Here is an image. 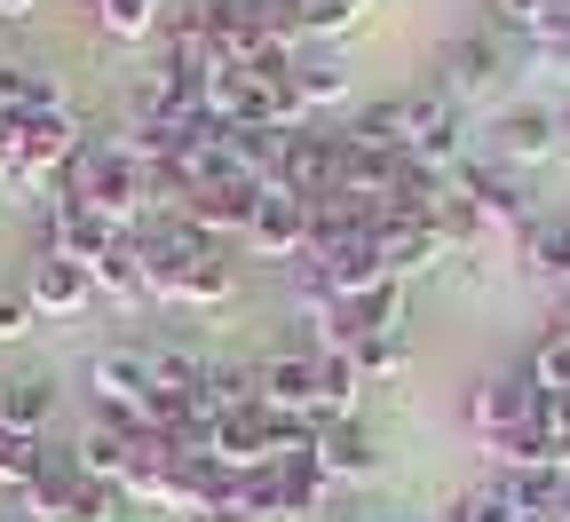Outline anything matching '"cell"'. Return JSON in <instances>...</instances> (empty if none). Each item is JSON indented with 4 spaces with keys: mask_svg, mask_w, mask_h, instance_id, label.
Masks as SVG:
<instances>
[{
    "mask_svg": "<svg viewBox=\"0 0 570 522\" xmlns=\"http://www.w3.org/2000/svg\"><path fill=\"white\" fill-rule=\"evenodd\" d=\"M348 356H356V372H365V388H373V381H396V372L412 364L404 333H373V341H348Z\"/></svg>",
    "mask_w": 570,
    "mask_h": 522,
    "instance_id": "27",
    "label": "cell"
},
{
    "mask_svg": "<svg viewBox=\"0 0 570 522\" xmlns=\"http://www.w3.org/2000/svg\"><path fill=\"white\" fill-rule=\"evenodd\" d=\"M32 452H40V443H9V435H0V491H17L32 475Z\"/></svg>",
    "mask_w": 570,
    "mask_h": 522,
    "instance_id": "30",
    "label": "cell"
},
{
    "mask_svg": "<svg viewBox=\"0 0 570 522\" xmlns=\"http://www.w3.org/2000/svg\"><path fill=\"white\" fill-rule=\"evenodd\" d=\"M317 467L325 483H373L381 475V443L365 420H317Z\"/></svg>",
    "mask_w": 570,
    "mask_h": 522,
    "instance_id": "8",
    "label": "cell"
},
{
    "mask_svg": "<svg viewBox=\"0 0 570 522\" xmlns=\"http://www.w3.org/2000/svg\"><path fill=\"white\" fill-rule=\"evenodd\" d=\"M24 293H32V309H40V317H80V309L96 302V277H88L80 262H63V254H32Z\"/></svg>",
    "mask_w": 570,
    "mask_h": 522,
    "instance_id": "11",
    "label": "cell"
},
{
    "mask_svg": "<svg viewBox=\"0 0 570 522\" xmlns=\"http://www.w3.org/2000/svg\"><path fill=\"white\" fill-rule=\"evenodd\" d=\"M96 277V302H119V309H151V269H142V246H135V230L88 269Z\"/></svg>",
    "mask_w": 570,
    "mask_h": 522,
    "instance_id": "16",
    "label": "cell"
},
{
    "mask_svg": "<svg viewBox=\"0 0 570 522\" xmlns=\"http://www.w3.org/2000/svg\"><path fill=\"white\" fill-rule=\"evenodd\" d=\"M254 198H262V183H214V190H190L183 221H190V230H206L214 246H223V238H246Z\"/></svg>",
    "mask_w": 570,
    "mask_h": 522,
    "instance_id": "13",
    "label": "cell"
},
{
    "mask_svg": "<svg viewBox=\"0 0 570 522\" xmlns=\"http://www.w3.org/2000/svg\"><path fill=\"white\" fill-rule=\"evenodd\" d=\"M159 24H167V0H96V32H104V40H119V48L151 40Z\"/></svg>",
    "mask_w": 570,
    "mask_h": 522,
    "instance_id": "20",
    "label": "cell"
},
{
    "mask_svg": "<svg viewBox=\"0 0 570 522\" xmlns=\"http://www.w3.org/2000/svg\"><path fill=\"white\" fill-rule=\"evenodd\" d=\"M491 151H499V167H531V159L562 151V119H554L547 104H515V111H499Z\"/></svg>",
    "mask_w": 570,
    "mask_h": 522,
    "instance_id": "10",
    "label": "cell"
},
{
    "mask_svg": "<svg viewBox=\"0 0 570 522\" xmlns=\"http://www.w3.org/2000/svg\"><path fill=\"white\" fill-rule=\"evenodd\" d=\"M499 71H508V40H499V32H468V40L444 48V96H475V88L499 80Z\"/></svg>",
    "mask_w": 570,
    "mask_h": 522,
    "instance_id": "15",
    "label": "cell"
},
{
    "mask_svg": "<svg viewBox=\"0 0 570 522\" xmlns=\"http://www.w3.org/2000/svg\"><path fill=\"white\" fill-rule=\"evenodd\" d=\"M254 396H262V412H302V420H317V356H309V348L262 356V364H254Z\"/></svg>",
    "mask_w": 570,
    "mask_h": 522,
    "instance_id": "6",
    "label": "cell"
},
{
    "mask_svg": "<svg viewBox=\"0 0 570 522\" xmlns=\"http://www.w3.org/2000/svg\"><path fill=\"white\" fill-rule=\"evenodd\" d=\"M365 9H373V0H294L302 32H317V40H341V32H356V24H365Z\"/></svg>",
    "mask_w": 570,
    "mask_h": 522,
    "instance_id": "24",
    "label": "cell"
},
{
    "mask_svg": "<svg viewBox=\"0 0 570 522\" xmlns=\"http://www.w3.org/2000/svg\"><path fill=\"white\" fill-rule=\"evenodd\" d=\"M32 325H40L32 293H24V285H0V348H9V341H24Z\"/></svg>",
    "mask_w": 570,
    "mask_h": 522,
    "instance_id": "29",
    "label": "cell"
},
{
    "mask_svg": "<svg viewBox=\"0 0 570 522\" xmlns=\"http://www.w3.org/2000/svg\"><path fill=\"white\" fill-rule=\"evenodd\" d=\"M396 522H404V514H396Z\"/></svg>",
    "mask_w": 570,
    "mask_h": 522,
    "instance_id": "37",
    "label": "cell"
},
{
    "mask_svg": "<svg viewBox=\"0 0 570 522\" xmlns=\"http://www.w3.org/2000/svg\"><path fill=\"white\" fill-rule=\"evenodd\" d=\"M32 9H40V0H0V24H24Z\"/></svg>",
    "mask_w": 570,
    "mask_h": 522,
    "instance_id": "34",
    "label": "cell"
},
{
    "mask_svg": "<svg viewBox=\"0 0 570 522\" xmlns=\"http://www.w3.org/2000/svg\"><path fill=\"white\" fill-rule=\"evenodd\" d=\"M373 246H381V262H389V277H396V285H404V277H420V269H436V262H452L444 230H436V221H420V214H381Z\"/></svg>",
    "mask_w": 570,
    "mask_h": 522,
    "instance_id": "7",
    "label": "cell"
},
{
    "mask_svg": "<svg viewBox=\"0 0 570 522\" xmlns=\"http://www.w3.org/2000/svg\"><path fill=\"white\" fill-rule=\"evenodd\" d=\"M444 522H523V514H515V499H508V483H499V475H491V483H475V491H460V499L444 506Z\"/></svg>",
    "mask_w": 570,
    "mask_h": 522,
    "instance_id": "26",
    "label": "cell"
},
{
    "mask_svg": "<svg viewBox=\"0 0 570 522\" xmlns=\"http://www.w3.org/2000/svg\"><path fill=\"white\" fill-rule=\"evenodd\" d=\"M9 167H17V119H0V183H9Z\"/></svg>",
    "mask_w": 570,
    "mask_h": 522,
    "instance_id": "32",
    "label": "cell"
},
{
    "mask_svg": "<svg viewBox=\"0 0 570 522\" xmlns=\"http://www.w3.org/2000/svg\"><path fill=\"white\" fill-rule=\"evenodd\" d=\"M499 483H508V499H515L523 522H554L562 514V475L554 467H515V475H499Z\"/></svg>",
    "mask_w": 570,
    "mask_h": 522,
    "instance_id": "21",
    "label": "cell"
},
{
    "mask_svg": "<svg viewBox=\"0 0 570 522\" xmlns=\"http://www.w3.org/2000/svg\"><path fill=\"white\" fill-rule=\"evenodd\" d=\"M539 420V381H531V364L523 372H491V381L468 396V427L483 435V443H508V435H523Z\"/></svg>",
    "mask_w": 570,
    "mask_h": 522,
    "instance_id": "3",
    "label": "cell"
},
{
    "mask_svg": "<svg viewBox=\"0 0 570 522\" xmlns=\"http://www.w3.org/2000/svg\"><path fill=\"white\" fill-rule=\"evenodd\" d=\"M333 175H341V135H317V127L285 135L277 190H294V198H325V190H333Z\"/></svg>",
    "mask_w": 570,
    "mask_h": 522,
    "instance_id": "12",
    "label": "cell"
},
{
    "mask_svg": "<svg viewBox=\"0 0 570 522\" xmlns=\"http://www.w3.org/2000/svg\"><path fill=\"white\" fill-rule=\"evenodd\" d=\"M317 269H325V285H333V302H365L373 285H389V262H381V246H373V238L325 246V254H317Z\"/></svg>",
    "mask_w": 570,
    "mask_h": 522,
    "instance_id": "14",
    "label": "cell"
},
{
    "mask_svg": "<svg viewBox=\"0 0 570 522\" xmlns=\"http://www.w3.org/2000/svg\"><path fill=\"white\" fill-rule=\"evenodd\" d=\"M294 96H302V111L341 104V96H348V63H341V56H302V63H294Z\"/></svg>",
    "mask_w": 570,
    "mask_h": 522,
    "instance_id": "22",
    "label": "cell"
},
{
    "mask_svg": "<svg viewBox=\"0 0 570 522\" xmlns=\"http://www.w3.org/2000/svg\"><path fill=\"white\" fill-rule=\"evenodd\" d=\"M554 119H562V151H570V111H554Z\"/></svg>",
    "mask_w": 570,
    "mask_h": 522,
    "instance_id": "35",
    "label": "cell"
},
{
    "mask_svg": "<svg viewBox=\"0 0 570 522\" xmlns=\"http://www.w3.org/2000/svg\"><path fill=\"white\" fill-rule=\"evenodd\" d=\"M356 142H381L396 159H420V167H452L460 159V111L444 88H404V96H381L365 104V119L348 127Z\"/></svg>",
    "mask_w": 570,
    "mask_h": 522,
    "instance_id": "1",
    "label": "cell"
},
{
    "mask_svg": "<svg viewBox=\"0 0 570 522\" xmlns=\"http://www.w3.org/2000/svg\"><path fill=\"white\" fill-rule=\"evenodd\" d=\"M63 522H127V499H119V483H88V475H80V491H71Z\"/></svg>",
    "mask_w": 570,
    "mask_h": 522,
    "instance_id": "28",
    "label": "cell"
},
{
    "mask_svg": "<svg viewBox=\"0 0 570 522\" xmlns=\"http://www.w3.org/2000/svg\"><path fill=\"white\" fill-rule=\"evenodd\" d=\"M246 254L294 269V262L309 254V198H294V190H262V198H254V221H246Z\"/></svg>",
    "mask_w": 570,
    "mask_h": 522,
    "instance_id": "4",
    "label": "cell"
},
{
    "mask_svg": "<svg viewBox=\"0 0 570 522\" xmlns=\"http://www.w3.org/2000/svg\"><path fill=\"white\" fill-rule=\"evenodd\" d=\"M356 396H365L356 356L348 348H317V420H356Z\"/></svg>",
    "mask_w": 570,
    "mask_h": 522,
    "instance_id": "19",
    "label": "cell"
},
{
    "mask_svg": "<svg viewBox=\"0 0 570 522\" xmlns=\"http://www.w3.org/2000/svg\"><path fill=\"white\" fill-rule=\"evenodd\" d=\"M325 522H396V514H381V506H325Z\"/></svg>",
    "mask_w": 570,
    "mask_h": 522,
    "instance_id": "31",
    "label": "cell"
},
{
    "mask_svg": "<svg viewBox=\"0 0 570 522\" xmlns=\"http://www.w3.org/2000/svg\"><path fill=\"white\" fill-rule=\"evenodd\" d=\"M127 452H135V427H119V420H96L80 443H71V460H80L88 483H119L127 475Z\"/></svg>",
    "mask_w": 570,
    "mask_h": 522,
    "instance_id": "18",
    "label": "cell"
},
{
    "mask_svg": "<svg viewBox=\"0 0 570 522\" xmlns=\"http://www.w3.org/2000/svg\"><path fill=\"white\" fill-rule=\"evenodd\" d=\"M63 111V80L40 63H0V119H40Z\"/></svg>",
    "mask_w": 570,
    "mask_h": 522,
    "instance_id": "17",
    "label": "cell"
},
{
    "mask_svg": "<svg viewBox=\"0 0 570 522\" xmlns=\"http://www.w3.org/2000/svg\"><path fill=\"white\" fill-rule=\"evenodd\" d=\"M48 420H56V381L48 372H9V381H0V435L48 443Z\"/></svg>",
    "mask_w": 570,
    "mask_h": 522,
    "instance_id": "9",
    "label": "cell"
},
{
    "mask_svg": "<svg viewBox=\"0 0 570 522\" xmlns=\"http://www.w3.org/2000/svg\"><path fill=\"white\" fill-rule=\"evenodd\" d=\"M111 246H119V230H111L96 206H80V198H56L48 221H40V254H63V262H80V269H96Z\"/></svg>",
    "mask_w": 570,
    "mask_h": 522,
    "instance_id": "5",
    "label": "cell"
},
{
    "mask_svg": "<svg viewBox=\"0 0 570 522\" xmlns=\"http://www.w3.org/2000/svg\"><path fill=\"white\" fill-rule=\"evenodd\" d=\"M88 9H96V0H88Z\"/></svg>",
    "mask_w": 570,
    "mask_h": 522,
    "instance_id": "36",
    "label": "cell"
},
{
    "mask_svg": "<svg viewBox=\"0 0 570 522\" xmlns=\"http://www.w3.org/2000/svg\"><path fill=\"white\" fill-rule=\"evenodd\" d=\"M523 262L539 277H570V221H531V230H523Z\"/></svg>",
    "mask_w": 570,
    "mask_h": 522,
    "instance_id": "25",
    "label": "cell"
},
{
    "mask_svg": "<svg viewBox=\"0 0 570 522\" xmlns=\"http://www.w3.org/2000/svg\"><path fill=\"white\" fill-rule=\"evenodd\" d=\"M190 522H254L246 506H206V514H190Z\"/></svg>",
    "mask_w": 570,
    "mask_h": 522,
    "instance_id": "33",
    "label": "cell"
},
{
    "mask_svg": "<svg viewBox=\"0 0 570 522\" xmlns=\"http://www.w3.org/2000/svg\"><path fill=\"white\" fill-rule=\"evenodd\" d=\"M88 396H96V420L135 427L142 404H151V348H104V356H88Z\"/></svg>",
    "mask_w": 570,
    "mask_h": 522,
    "instance_id": "2",
    "label": "cell"
},
{
    "mask_svg": "<svg viewBox=\"0 0 570 522\" xmlns=\"http://www.w3.org/2000/svg\"><path fill=\"white\" fill-rule=\"evenodd\" d=\"M483 9H491V32L499 40H547V24H554V9H562V0H483Z\"/></svg>",
    "mask_w": 570,
    "mask_h": 522,
    "instance_id": "23",
    "label": "cell"
}]
</instances>
